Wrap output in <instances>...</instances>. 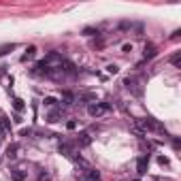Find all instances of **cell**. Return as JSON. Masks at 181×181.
Returning <instances> with one entry per match:
<instances>
[{"label":"cell","mask_w":181,"mask_h":181,"mask_svg":"<svg viewBox=\"0 0 181 181\" xmlns=\"http://www.w3.org/2000/svg\"><path fill=\"white\" fill-rule=\"evenodd\" d=\"M111 111V105L109 102H92L90 107H87V113L92 115V117H102L105 113Z\"/></svg>","instance_id":"6da1fadb"},{"label":"cell","mask_w":181,"mask_h":181,"mask_svg":"<svg viewBox=\"0 0 181 181\" xmlns=\"http://www.w3.org/2000/svg\"><path fill=\"white\" fill-rule=\"evenodd\" d=\"M124 85H126V87H128V90L132 92L134 96H141V94H143V87H141V81H139L136 77H126V79H124Z\"/></svg>","instance_id":"7a4b0ae2"},{"label":"cell","mask_w":181,"mask_h":181,"mask_svg":"<svg viewBox=\"0 0 181 181\" xmlns=\"http://www.w3.org/2000/svg\"><path fill=\"white\" fill-rule=\"evenodd\" d=\"M79 181H100V173L87 169V170H83V173L79 175Z\"/></svg>","instance_id":"3957f363"},{"label":"cell","mask_w":181,"mask_h":181,"mask_svg":"<svg viewBox=\"0 0 181 181\" xmlns=\"http://www.w3.org/2000/svg\"><path fill=\"white\" fill-rule=\"evenodd\" d=\"M156 53H158V47L154 45V43H147V45H145V53H143V62L156 58Z\"/></svg>","instance_id":"277c9868"},{"label":"cell","mask_w":181,"mask_h":181,"mask_svg":"<svg viewBox=\"0 0 181 181\" xmlns=\"http://www.w3.org/2000/svg\"><path fill=\"white\" fill-rule=\"evenodd\" d=\"M147 166H149V156H141L139 162H136V173L139 175H145L147 173Z\"/></svg>","instance_id":"5b68a950"},{"label":"cell","mask_w":181,"mask_h":181,"mask_svg":"<svg viewBox=\"0 0 181 181\" xmlns=\"http://www.w3.org/2000/svg\"><path fill=\"white\" fill-rule=\"evenodd\" d=\"M60 154H64L66 158H72V160H77V156H75V147H72L71 143H60Z\"/></svg>","instance_id":"8992f818"},{"label":"cell","mask_w":181,"mask_h":181,"mask_svg":"<svg viewBox=\"0 0 181 181\" xmlns=\"http://www.w3.org/2000/svg\"><path fill=\"white\" fill-rule=\"evenodd\" d=\"M90 143H92V136H90L87 132H81L79 136H77V145H79V147H87Z\"/></svg>","instance_id":"52a82bcc"},{"label":"cell","mask_w":181,"mask_h":181,"mask_svg":"<svg viewBox=\"0 0 181 181\" xmlns=\"http://www.w3.org/2000/svg\"><path fill=\"white\" fill-rule=\"evenodd\" d=\"M34 56H36V47H34V45H30V47L26 49V53L22 56V62H28V60H32Z\"/></svg>","instance_id":"ba28073f"},{"label":"cell","mask_w":181,"mask_h":181,"mask_svg":"<svg viewBox=\"0 0 181 181\" xmlns=\"http://www.w3.org/2000/svg\"><path fill=\"white\" fill-rule=\"evenodd\" d=\"M62 98H64V105H75L77 102V96L71 94V92H62Z\"/></svg>","instance_id":"9c48e42d"},{"label":"cell","mask_w":181,"mask_h":181,"mask_svg":"<svg viewBox=\"0 0 181 181\" xmlns=\"http://www.w3.org/2000/svg\"><path fill=\"white\" fill-rule=\"evenodd\" d=\"M11 179L13 181H26V173H22V170H11Z\"/></svg>","instance_id":"30bf717a"},{"label":"cell","mask_w":181,"mask_h":181,"mask_svg":"<svg viewBox=\"0 0 181 181\" xmlns=\"http://www.w3.org/2000/svg\"><path fill=\"white\" fill-rule=\"evenodd\" d=\"M60 117H62V113H60V111H51V113L47 115V121L56 124V121H60Z\"/></svg>","instance_id":"8fae6325"},{"label":"cell","mask_w":181,"mask_h":181,"mask_svg":"<svg viewBox=\"0 0 181 181\" xmlns=\"http://www.w3.org/2000/svg\"><path fill=\"white\" fill-rule=\"evenodd\" d=\"M170 64H173L175 68H181V53H179V51H177V53L170 58Z\"/></svg>","instance_id":"7c38bea8"},{"label":"cell","mask_w":181,"mask_h":181,"mask_svg":"<svg viewBox=\"0 0 181 181\" xmlns=\"http://www.w3.org/2000/svg\"><path fill=\"white\" fill-rule=\"evenodd\" d=\"M17 149H19V147H17L15 143H13V145H9V149H7V156L11 158V160H13V158H17Z\"/></svg>","instance_id":"4fadbf2b"},{"label":"cell","mask_w":181,"mask_h":181,"mask_svg":"<svg viewBox=\"0 0 181 181\" xmlns=\"http://www.w3.org/2000/svg\"><path fill=\"white\" fill-rule=\"evenodd\" d=\"M13 107H15V111H17V113H22V111H24V100H22V98H15V100H13Z\"/></svg>","instance_id":"5bb4252c"},{"label":"cell","mask_w":181,"mask_h":181,"mask_svg":"<svg viewBox=\"0 0 181 181\" xmlns=\"http://www.w3.org/2000/svg\"><path fill=\"white\" fill-rule=\"evenodd\" d=\"M13 49H15V43H11V45H2V47H0V58H2V56H7V53L13 51Z\"/></svg>","instance_id":"9a60e30c"},{"label":"cell","mask_w":181,"mask_h":181,"mask_svg":"<svg viewBox=\"0 0 181 181\" xmlns=\"http://www.w3.org/2000/svg\"><path fill=\"white\" fill-rule=\"evenodd\" d=\"M83 34H85V36H94V34L100 36V30H98V28H85V30H83Z\"/></svg>","instance_id":"2e32d148"},{"label":"cell","mask_w":181,"mask_h":181,"mask_svg":"<svg viewBox=\"0 0 181 181\" xmlns=\"http://www.w3.org/2000/svg\"><path fill=\"white\" fill-rule=\"evenodd\" d=\"M132 28H134L132 22H121L120 24V30H132Z\"/></svg>","instance_id":"e0dca14e"},{"label":"cell","mask_w":181,"mask_h":181,"mask_svg":"<svg viewBox=\"0 0 181 181\" xmlns=\"http://www.w3.org/2000/svg\"><path fill=\"white\" fill-rule=\"evenodd\" d=\"M0 121H2V128H4V132H9V130H11V124H9V120H7V117H0Z\"/></svg>","instance_id":"ac0fdd59"},{"label":"cell","mask_w":181,"mask_h":181,"mask_svg":"<svg viewBox=\"0 0 181 181\" xmlns=\"http://www.w3.org/2000/svg\"><path fill=\"white\" fill-rule=\"evenodd\" d=\"M117 71H120V68H117L115 64H109V66H107V72H109V75H115Z\"/></svg>","instance_id":"d6986e66"},{"label":"cell","mask_w":181,"mask_h":181,"mask_svg":"<svg viewBox=\"0 0 181 181\" xmlns=\"http://www.w3.org/2000/svg\"><path fill=\"white\" fill-rule=\"evenodd\" d=\"M158 164H162V166H169V158L160 156V158H158Z\"/></svg>","instance_id":"ffe728a7"},{"label":"cell","mask_w":181,"mask_h":181,"mask_svg":"<svg viewBox=\"0 0 181 181\" xmlns=\"http://www.w3.org/2000/svg\"><path fill=\"white\" fill-rule=\"evenodd\" d=\"M38 181H51V175H49V173H41Z\"/></svg>","instance_id":"44dd1931"},{"label":"cell","mask_w":181,"mask_h":181,"mask_svg":"<svg viewBox=\"0 0 181 181\" xmlns=\"http://www.w3.org/2000/svg\"><path fill=\"white\" fill-rule=\"evenodd\" d=\"M94 47H96V49H102V47H105V41H102V38L94 41Z\"/></svg>","instance_id":"7402d4cb"},{"label":"cell","mask_w":181,"mask_h":181,"mask_svg":"<svg viewBox=\"0 0 181 181\" xmlns=\"http://www.w3.org/2000/svg\"><path fill=\"white\" fill-rule=\"evenodd\" d=\"M66 128H68V130H75V128H77V121H75V120L66 121Z\"/></svg>","instance_id":"603a6c76"},{"label":"cell","mask_w":181,"mask_h":181,"mask_svg":"<svg viewBox=\"0 0 181 181\" xmlns=\"http://www.w3.org/2000/svg\"><path fill=\"white\" fill-rule=\"evenodd\" d=\"M45 105H49V107H51V105H56V98L47 96V98H45Z\"/></svg>","instance_id":"cb8c5ba5"},{"label":"cell","mask_w":181,"mask_h":181,"mask_svg":"<svg viewBox=\"0 0 181 181\" xmlns=\"http://www.w3.org/2000/svg\"><path fill=\"white\" fill-rule=\"evenodd\" d=\"M30 134H32L30 128H24V130H22V136H30Z\"/></svg>","instance_id":"d4e9b609"},{"label":"cell","mask_w":181,"mask_h":181,"mask_svg":"<svg viewBox=\"0 0 181 181\" xmlns=\"http://www.w3.org/2000/svg\"><path fill=\"white\" fill-rule=\"evenodd\" d=\"M4 134V128H2V121H0V136Z\"/></svg>","instance_id":"484cf974"},{"label":"cell","mask_w":181,"mask_h":181,"mask_svg":"<svg viewBox=\"0 0 181 181\" xmlns=\"http://www.w3.org/2000/svg\"><path fill=\"white\" fill-rule=\"evenodd\" d=\"M134 181H139V179H134Z\"/></svg>","instance_id":"4316f807"}]
</instances>
